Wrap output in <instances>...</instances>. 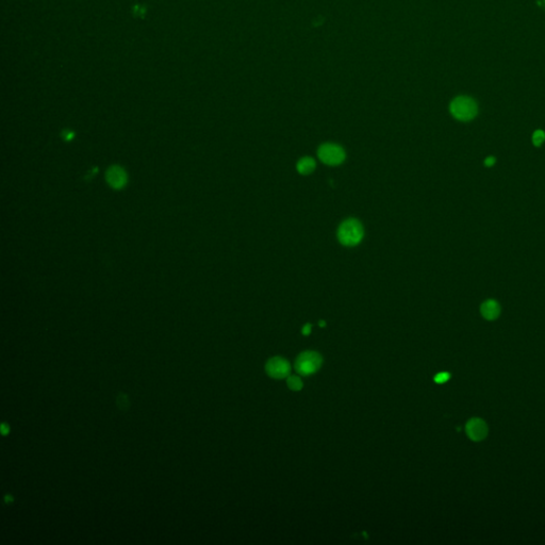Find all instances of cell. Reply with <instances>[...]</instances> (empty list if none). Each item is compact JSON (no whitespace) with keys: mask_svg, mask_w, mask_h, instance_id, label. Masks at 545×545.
I'll return each mask as SVG.
<instances>
[{"mask_svg":"<svg viewBox=\"0 0 545 545\" xmlns=\"http://www.w3.org/2000/svg\"><path fill=\"white\" fill-rule=\"evenodd\" d=\"M266 373L268 376L276 378V379H282L288 377L291 372V366L287 360H284L280 357L271 358L266 363Z\"/></svg>","mask_w":545,"mask_h":545,"instance_id":"5b68a950","label":"cell"},{"mask_svg":"<svg viewBox=\"0 0 545 545\" xmlns=\"http://www.w3.org/2000/svg\"><path fill=\"white\" fill-rule=\"evenodd\" d=\"M468 437L473 441H481L488 435V425L481 418H471L466 426Z\"/></svg>","mask_w":545,"mask_h":545,"instance_id":"8992f818","label":"cell"},{"mask_svg":"<svg viewBox=\"0 0 545 545\" xmlns=\"http://www.w3.org/2000/svg\"><path fill=\"white\" fill-rule=\"evenodd\" d=\"M451 113L459 120H471L477 115V104L470 97L460 96L452 101Z\"/></svg>","mask_w":545,"mask_h":545,"instance_id":"7a4b0ae2","label":"cell"},{"mask_svg":"<svg viewBox=\"0 0 545 545\" xmlns=\"http://www.w3.org/2000/svg\"><path fill=\"white\" fill-rule=\"evenodd\" d=\"M320 326H325V322H320Z\"/></svg>","mask_w":545,"mask_h":545,"instance_id":"9a60e30c","label":"cell"},{"mask_svg":"<svg viewBox=\"0 0 545 545\" xmlns=\"http://www.w3.org/2000/svg\"><path fill=\"white\" fill-rule=\"evenodd\" d=\"M288 387L292 390V391H299L302 388H303V383L302 380L299 377L297 376H290L288 378Z\"/></svg>","mask_w":545,"mask_h":545,"instance_id":"30bf717a","label":"cell"},{"mask_svg":"<svg viewBox=\"0 0 545 545\" xmlns=\"http://www.w3.org/2000/svg\"><path fill=\"white\" fill-rule=\"evenodd\" d=\"M297 171L299 174L302 175H309L311 174L313 171H315L316 169V161L309 158V157H306V158H303L299 160V162L297 163Z\"/></svg>","mask_w":545,"mask_h":545,"instance_id":"ba28073f","label":"cell"},{"mask_svg":"<svg viewBox=\"0 0 545 545\" xmlns=\"http://www.w3.org/2000/svg\"><path fill=\"white\" fill-rule=\"evenodd\" d=\"M545 140V133L542 130H537L533 135V141L536 146L541 145Z\"/></svg>","mask_w":545,"mask_h":545,"instance_id":"8fae6325","label":"cell"},{"mask_svg":"<svg viewBox=\"0 0 545 545\" xmlns=\"http://www.w3.org/2000/svg\"><path fill=\"white\" fill-rule=\"evenodd\" d=\"M363 238L362 225L353 219H349L341 224L338 230V239L345 246H355Z\"/></svg>","mask_w":545,"mask_h":545,"instance_id":"6da1fadb","label":"cell"},{"mask_svg":"<svg viewBox=\"0 0 545 545\" xmlns=\"http://www.w3.org/2000/svg\"><path fill=\"white\" fill-rule=\"evenodd\" d=\"M481 316L489 321L496 320L500 315V307L497 302L493 301V299H489V301L485 302L480 307Z\"/></svg>","mask_w":545,"mask_h":545,"instance_id":"52a82bcc","label":"cell"},{"mask_svg":"<svg viewBox=\"0 0 545 545\" xmlns=\"http://www.w3.org/2000/svg\"><path fill=\"white\" fill-rule=\"evenodd\" d=\"M494 163H495V159H494L493 157H489V158H487L486 161H485V164H486L487 166H492V165L494 164Z\"/></svg>","mask_w":545,"mask_h":545,"instance_id":"4fadbf2b","label":"cell"},{"mask_svg":"<svg viewBox=\"0 0 545 545\" xmlns=\"http://www.w3.org/2000/svg\"><path fill=\"white\" fill-rule=\"evenodd\" d=\"M302 331H303V334H305V336H308V334H309V333L311 332V325H310V324H307V325H305V326H304V328H303V330H302Z\"/></svg>","mask_w":545,"mask_h":545,"instance_id":"5bb4252c","label":"cell"},{"mask_svg":"<svg viewBox=\"0 0 545 545\" xmlns=\"http://www.w3.org/2000/svg\"><path fill=\"white\" fill-rule=\"evenodd\" d=\"M322 365V356L316 351H305L296 359L295 370L298 374L308 376L315 374Z\"/></svg>","mask_w":545,"mask_h":545,"instance_id":"3957f363","label":"cell"},{"mask_svg":"<svg viewBox=\"0 0 545 545\" xmlns=\"http://www.w3.org/2000/svg\"><path fill=\"white\" fill-rule=\"evenodd\" d=\"M449 377H451V375H449V373H446V372H443V373H439L435 375L434 377V381L437 384H444L446 383V381L449 379Z\"/></svg>","mask_w":545,"mask_h":545,"instance_id":"7c38bea8","label":"cell"},{"mask_svg":"<svg viewBox=\"0 0 545 545\" xmlns=\"http://www.w3.org/2000/svg\"><path fill=\"white\" fill-rule=\"evenodd\" d=\"M318 156L322 162L328 165H339L345 160L343 148L337 144H324L319 148Z\"/></svg>","mask_w":545,"mask_h":545,"instance_id":"277c9868","label":"cell"},{"mask_svg":"<svg viewBox=\"0 0 545 545\" xmlns=\"http://www.w3.org/2000/svg\"><path fill=\"white\" fill-rule=\"evenodd\" d=\"M108 178H109V182H110L113 186L119 187L125 182V174L118 169H113L111 170L110 174L108 175Z\"/></svg>","mask_w":545,"mask_h":545,"instance_id":"9c48e42d","label":"cell"}]
</instances>
